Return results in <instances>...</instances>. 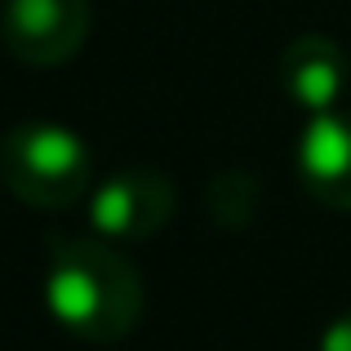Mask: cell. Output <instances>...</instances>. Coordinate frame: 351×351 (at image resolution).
I'll return each mask as SVG.
<instances>
[{
    "label": "cell",
    "mask_w": 351,
    "mask_h": 351,
    "mask_svg": "<svg viewBox=\"0 0 351 351\" xmlns=\"http://www.w3.org/2000/svg\"><path fill=\"white\" fill-rule=\"evenodd\" d=\"M45 307L62 334L112 347L143 316V276L116 245L98 236H49Z\"/></svg>",
    "instance_id": "cell-1"
},
{
    "label": "cell",
    "mask_w": 351,
    "mask_h": 351,
    "mask_svg": "<svg viewBox=\"0 0 351 351\" xmlns=\"http://www.w3.org/2000/svg\"><path fill=\"white\" fill-rule=\"evenodd\" d=\"M0 187L32 209H67L94 191V152L62 120H23L0 138Z\"/></svg>",
    "instance_id": "cell-2"
},
{
    "label": "cell",
    "mask_w": 351,
    "mask_h": 351,
    "mask_svg": "<svg viewBox=\"0 0 351 351\" xmlns=\"http://www.w3.org/2000/svg\"><path fill=\"white\" fill-rule=\"evenodd\" d=\"M89 232L107 245H138L152 240L156 232H165L178 209V191H173L169 173L160 169H116L112 178L94 182L89 191Z\"/></svg>",
    "instance_id": "cell-3"
},
{
    "label": "cell",
    "mask_w": 351,
    "mask_h": 351,
    "mask_svg": "<svg viewBox=\"0 0 351 351\" xmlns=\"http://www.w3.org/2000/svg\"><path fill=\"white\" fill-rule=\"evenodd\" d=\"M94 9L89 0H5L0 45L23 67H62L89 40Z\"/></svg>",
    "instance_id": "cell-4"
},
{
    "label": "cell",
    "mask_w": 351,
    "mask_h": 351,
    "mask_svg": "<svg viewBox=\"0 0 351 351\" xmlns=\"http://www.w3.org/2000/svg\"><path fill=\"white\" fill-rule=\"evenodd\" d=\"M280 94L307 116L343 112L351 94V62L334 36H293L280 53Z\"/></svg>",
    "instance_id": "cell-5"
},
{
    "label": "cell",
    "mask_w": 351,
    "mask_h": 351,
    "mask_svg": "<svg viewBox=\"0 0 351 351\" xmlns=\"http://www.w3.org/2000/svg\"><path fill=\"white\" fill-rule=\"evenodd\" d=\"M293 173L316 205L351 214V112L307 116L293 147Z\"/></svg>",
    "instance_id": "cell-6"
},
{
    "label": "cell",
    "mask_w": 351,
    "mask_h": 351,
    "mask_svg": "<svg viewBox=\"0 0 351 351\" xmlns=\"http://www.w3.org/2000/svg\"><path fill=\"white\" fill-rule=\"evenodd\" d=\"M258 200H263V187H258L254 173H218V178L209 182V214L227 227L254 223Z\"/></svg>",
    "instance_id": "cell-7"
},
{
    "label": "cell",
    "mask_w": 351,
    "mask_h": 351,
    "mask_svg": "<svg viewBox=\"0 0 351 351\" xmlns=\"http://www.w3.org/2000/svg\"><path fill=\"white\" fill-rule=\"evenodd\" d=\"M316 351H351V307L338 311L316 338Z\"/></svg>",
    "instance_id": "cell-8"
}]
</instances>
